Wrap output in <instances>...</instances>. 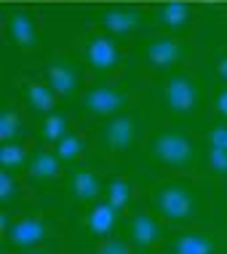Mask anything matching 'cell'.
Masks as SVG:
<instances>
[{"label":"cell","instance_id":"obj_1","mask_svg":"<svg viewBox=\"0 0 227 254\" xmlns=\"http://www.w3.org/2000/svg\"><path fill=\"white\" fill-rule=\"evenodd\" d=\"M153 203L158 214L166 217L169 222H190L198 214V193L184 180L161 182L153 190Z\"/></svg>","mask_w":227,"mask_h":254},{"label":"cell","instance_id":"obj_2","mask_svg":"<svg viewBox=\"0 0 227 254\" xmlns=\"http://www.w3.org/2000/svg\"><path fill=\"white\" fill-rule=\"evenodd\" d=\"M153 155H155V161H161L169 169H192L198 161L195 142L184 131H176V128H166V131L155 134Z\"/></svg>","mask_w":227,"mask_h":254},{"label":"cell","instance_id":"obj_3","mask_svg":"<svg viewBox=\"0 0 227 254\" xmlns=\"http://www.w3.org/2000/svg\"><path fill=\"white\" fill-rule=\"evenodd\" d=\"M163 102L171 113L176 115H190L201 105V83L192 75L176 72L163 80Z\"/></svg>","mask_w":227,"mask_h":254},{"label":"cell","instance_id":"obj_4","mask_svg":"<svg viewBox=\"0 0 227 254\" xmlns=\"http://www.w3.org/2000/svg\"><path fill=\"white\" fill-rule=\"evenodd\" d=\"M126 102H128V94L113 83H96L83 94L86 113L96 115V118H115V115H120Z\"/></svg>","mask_w":227,"mask_h":254},{"label":"cell","instance_id":"obj_5","mask_svg":"<svg viewBox=\"0 0 227 254\" xmlns=\"http://www.w3.org/2000/svg\"><path fill=\"white\" fill-rule=\"evenodd\" d=\"M83 59L94 72H110L118 67L120 62V49L110 35L94 32V35L83 38Z\"/></svg>","mask_w":227,"mask_h":254},{"label":"cell","instance_id":"obj_6","mask_svg":"<svg viewBox=\"0 0 227 254\" xmlns=\"http://www.w3.org/2000/svg\"><path fill=\"white\" fill-rule=\"evenodd\" d=\"M184 54H187L184 43L171 35H155V38L144 40V46H142V59L153 67H161V70L179 64L184 59Z\"/></svg>","mask_w":227,"mask_h":254},{"label":"cell","instance_id":"obj_7","mask_svg":"<svg viewBox=\"0 0 227 254\" xmlns=\"http://www.w3.org/2000/svg\"><path fill=\"white\" fill-rule=\"evenodd\" d=\"M48 238V222L43 217H22L16 219V222L8 228V233H5V241H8V246H13L16 252H24V249H35L38 244H43Z\"/></svg>","mask_w":227,"mask_h":254},{"label":"cell","instance_id":"obj_8","mask_svg":"<svg viewBox=\"0 0 227 254\" xmlns=\"http://www.w3.org/2000/svg\"><path fill=\"white\" fill-rule=\"evenodd\" d=\"M99 136H102V145L107 150H113V153H126V150H131L134 142H136V121L131 115L107 118Z\"/></svg>","mask_w":227,"mask_h":254},{"label":"cell","instance_id":"obj_9","mask_svg":"<svg viewBox=\"0 0 227 254\" xmlns=\"http://www.w3.org/2000/svg\"><path fill=\"white\" fill-rule=\"evenodd\" d=\"M96 22L110 35H128V32H136L144 24V16L134 8H107L96 16Z\"/></svg>","mask_w":227,"mask_h":254},{"label":"cell","instance_id":"obj_10","mask_svg":"<svg viewBox=\"0 0 227 254\" xmlns=\"http://www.w3.org/2000/svg\"><path fill=\"white\" fill-rule=\"evenodd\" d=\"M5 30H8V38L13 46L30 51L35 49L38 43V27H35V19L30 16L27 11H11L5 16Z\"/></svg>","mask_w":227,"mask_h":254},{"label":"cell","instance_id":"obj_11","mask_svg":"<svg viewBox=\"0 0 227 254\" xmlns=\"http://www.w3.org/2000/svg\"><path fill=\"white\" fill-rule=\"evenodd\" d=\"M161 236H163V228L153 214H134L126 222V238L134 246H142V249L155 246L161 241Z\"/></svg>","mask_w":227,"mask_h":254},{"label":"cell","instance_id":"obj_12","mask_svg":"<svg viewBox=\"0 0 227 254\" xmlns=\"http://www.w3.org/2000/svg\"><path fill=\"white\" fill-rule=\"evenodd\" d=\"M78 67L70 59H54L48 64V86L59 94V97H72L78 91Z\"/></svg>","mask_w":227,"mask_h":254},{"label":"cell","instance_id":"obj_13","mask_svg":"<svg viewBox=\"0 0 227 254\" xmlns=\"http://www.w3.org/2000/svg\"><path fill=\"white\" fill-rule=\"evenodd\" d=\"M70 190H72L75 201L94 203L102 195V182L91 169L80 166V169H72V174H70Z\"/></svg>","mask_w":227,"mask_h":254},{"label":"cell","instance_id":"obj_14","mask_svg":"<svg viewBox=\"0 0 227 254\" xmlns=\"http://www.w3.org/2000/svg\"><path fill=\"white\" fill-rule=\"evenodd\" d=\"M118 217H120V209L113 206L110 201H102V203H94L91 211L86 214V228L94 233V236H110L118 225Z\"/></svg>","mask_w":227,"mask_h":254},{"label":"cell","instance_id":"obj_15","mask_svg":"<svg viewBox=\"0 0 227 254\" xmlns=\"http://www.w3.org/2000/svg\"><path fill=\"white\" fill-rule=\"evenodd\" d=\"M217 241L203 230H187L179 233L174 241V254H214Z\"/></svg>","mask_w":227,"mask_h":254},{"label":"cell","instance_id":"obj_16","mask_svg":"<svg viewBox=\"0 0 227 254\" xmlns=\"http://www.w3.org/2000/svg\"><path fill=\"white\" fill-rule=\"evenodd\" d=\"M59 169H61L59 155H57V153H48V150H38V153L30 158V166H27L30 177H32V180H38V182L57 180V177H59Z\"/></svg>","mask_w":227,"mask_h":254},{"label":"cell","instance_id":"obj_17","mask_svg":"<svg viewBox=\"0 0 227 254\" xmlns=\"http://www.w3.org/2000/svg\"><path fill=\"white\" fill-rule=\"evenodd\" d=\"M24 99L27 105L38 113H54V105H57V91H54L48 83H38V80H27L24 83Z\"/></svg>","mask_w":227,"mask_h":254},{"label":"cell","instance_id":"obj_18","mask_svg":"<svg viewBox=\"0 0 227 254\" xmlns=\"http://www.w3.org/2000/svg\"><path fill=\"white\" fill-rule=\"evenodd\" d=\"M158 22L166 30H182L190 22V5L184 0H166L158 11Z\"/></svg>","mask_w":227,"mask_h":254},{"label":"cell","instance_id":"obj_19","mask_svg":"<svg viewBox=\"0 0 227 254\" xmlns=\"http://www.w3.org/2000/svg\"><path fill=\"white\" fill-rule=\"evenodd\" d=\"M30 153H27V147L22 145L19 139L13 142H3V147H0V166L8 169V171H22L30 166Z\"/></svg>","mask_w":227,"mask_h":254},{"label":"cell","instance_id":"obj_20","mask_svg":"<svg viewBox=\"0 0 227 254\" xmlns=\"http://www.w3.org/2000/svg\"><path fill=\"white\" fill-rule=\"evenodd\" d=\"M70 131V123H67V115H59V113H48L43 123L38 128V139L46 142V145H57V142Z\"/></svg>","mask_w":227,"mask_h":254},{"label":"cell","instance_id":"obj_21","mask_svg":"<svg viewBox=\"0 0 227 254\" xmlns=\"http://www.w3.org/2000/svg\"><path fill=\"white\" fill-rule=\"evenodd\" d=\"M83 150H86L83 139H80L78 134H72V131H67L57 145H54V153L59 155L61 163H75L80 155H83Z\"/></svg>","mask_w":227,"mask_h":254},{"label":"cell","instance_id":"obj_22","mask_svg":"<svg viewBox=\"0 0 227 254\" xmlns=\"http://www.w3.org/2000/svg\"><path fill=\"white\" fill-rule=\"evenodd\" d=\"M22 136V115L11 105H5L3 115H0V142H13Z\"/></svg>","mask_w":227,"mask_h":254},{"label":"cell","instance_id":"obj_23","mask_svg":"<svg viewBox=\"0 0 227 254\" xmlns=\"http://www.w3.org/2000/svg\"><path fill=\"white\" fill-rule=\"evenodd\" d=\"M105 195H107V201L113 203V206L123 209V206L131 203V198H134V188H131V182H128V180H110V182H107Z\"/></svg>","mask_w":227,"mask_h":254},{"label":"cell","instance_id":"obj_24","mask_svg":"<svg viewBox=\"0 0 227 254\" xmlns=\"http://www.w3.org/2000/svg\"><path fill=\"white\" fill-rule=\"evenodd\" d=\"M16 195V180H13V171L3 169L0 171V203L8 206Z\"/></svg>","mask_w":227,"mask_h":254},{"label":"cell","instance_id":"obj_25","mask_svg":"<svg viewBox=\"0 0 227 254\" xmlns=\"http://www.w3.org/2000/svg\"><path fill=\"white\" fill-rule=\"evenodd\" d=\"M206 161H209L211 171H217L219 177H227V150L209 147V150H206Z\"/></svg>","mask_w":227,"mask_h":254},{"label":"cell","instance_id":"obj_26","mask_svg":"<svg viewBox=\"0 0 227 254\" xmlns=\"http://www.w3.org/2000/svg\"><path fill=\"white\" fill-rule=\"evenodd\" d=\"M96 254H134L131 241H120V238H107L96 246Z\"/></svg>","mask_w":227,"mask_h":254},{"label":"cell","instance_id":"obj_27","mask_svg":"<svg viewBox=\"0 0 227 254\" xmlns=\"http://www.w3.org/2000/svg\"><path fill=\"white\" fill-rule=\"evenodd\" d=\"M206 142H209V147L227 150V123H217V126H211L209 134H206Z\"/></svg>","mask_w":227,"mask_h":254},{"label":"cell","instance_id":"obj_28","mask_svg":"<svg viewBox=\"0 0 227 254\" xmlns=\"http://www.w3.org/2000/svg\"><path fill=\"white\" fill-rule=\"evenodd\" d=\"M214 107H217V113L222 115V118L227 121V88H222V91L217 94V102H214Z\"/></svg>","mask_w":227,"mask_h":254},{"label":"cell","instance_id":"obj_29","mask_svg":"<svg viewBox=\"0 0 227 254\" xmlns=\"http://www.w3.org/2000/svg\"><path fill=\"white\" fill-rule=\"evenodd\" d=\"M217 75L227 83V54H225V57H219V62H217Z\"/></svg>","mask_w":227,"mask_h":254},{"label":"cell","instance_id":"obj_30","mask_svg":"<svg viewBox=\"0 0 227 254\" xmlns=\"http://www.w3.org/2000/svg\"><path fill=\"white\" fill-rule=\"evenodd\" d=\"M19 254H46V252H40V249H24V252H19Z\"/></svg>","mask_w":227,"mask_h":254}]
</instances>
